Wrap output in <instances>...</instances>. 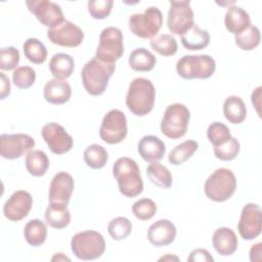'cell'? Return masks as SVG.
I'll use <instances>...</instances> for the list:
<instances>
[{
    "label": "cell",
    "instance_id": "cell-1",
    "mask_svg": "<svg viewBox=\"0 0 262 262\" xmlns=\"http://www.w3.org/2000/svg\"><path fill=\"white\" fill-rule=\"evenodd\" d=\"M113 175L116 178L120 192L127 198H135L143 190V181L137 163L128 158H119L113 165Z\"/></svg>",
    "mask_w": 262,
    "mask_h": 262
},
{
    "label": "cell",
    "instance_id": "cell-2",
    "mask_svg": "<svg viewBox=\"0 0 262 262\" xmlns=\"http://www.w3.org/2000/svg\"><path fill=\"white\" fill-rule=\"evenodd\" d=\"M156 89L150 80L136 78L130 84L126 95V105L135 116L143 117L149 114L155 104Z\"/></svg>",
    "mask_w": 262,
    "mask_h": 262
},
{
    "label": "cell",
    "instance_id": "cell-3",
    "mask_svg": "<svg viewBox=\"0 0 262 262\" xmlns=\"http://www.w3.org/2000/svg\"><path fill=\"white\" fill-rule=\"evenodd\" d=\"M115 70V63L103 62L96 57L88 60L81 71L82 83L87 93L93 96L102 94Z\"/></svg>",
    "mask_w": 262,
    "mask_h": 262
},
{
    "label": "cell",
    "instance_id": "cell-4",
    "mask_svg": "<svg viewBox=\"0 0 262 262\" xmlns=\"http://www.w3.org/2000/svg\"><path fill=\"white\" fill-rule=\"evenodd\" d=\"M236 189V178L227 168L215 170L206 180L204 191L206 196L214 202H225L232 196Z\"/></svg>",
    "mask_w": 262,
    "mask_h": 262
},
{
    "label": "cell",
    "instance_id": "cell-5",
    "mask_svg": "<svg viewBox=\"0 0 262 262\" xmlns=\"http://www.w3.org/2000/svg\"><path fill=\"white\" fill-rule=\"evenodd\" d=\"M71 249L74 255L80 260H95L104 253L105 241L98 231H80L72 237Z\"/></svg>",
    "mask_w": 262,
    "mask_h": 262
},
{
    "label": "cell",
    "instance_id": "cell-6",
    "mask_svg": "<svg viewBox=\"0 0 262 262\" xmlns=\"http://www.w3.org/2000/svg\"><path fill=\"white\" fill-rule=\"evenodd\" d=\"M216 70V61L208 54L183 55L176 63L177 74L186 80L208 79Z\"/></svg>",
    "mask_w": 262,
    "mask_h": 262
},
{
    "label": "cell",
    "instance_id": "cell-7",
    "mask_svg": "<svg viewBox=\"0 0 262 262\" xmlns=\"http://www.w3.org/2000/svg\"><path fill=\"white\" fill-rule=\"evenodd\" d=\"M190 119L189 110L182 103H172L167 106L161 121L162 133L171 139L185 135Z\"/></svg>",
    "mask_w": 262,
    "mask_h": 262
},
{
    "label": "cell",
    "instance_id": "cell-8",
    "mask_svg": "<svg viewBox=\"0 0 262 262\" xmlns=\"http://www.w3.org/2000/svg\"><path fill=\"white\" fill-rule=\"evenodd\" d=\"M131 33L142 39H152L161 30L163 14L156 6L147 7L142 13H134L128 19Z\"/></svg>",
    "mask_w": 262,
    "mask_h": 262
},
{
    "label": "cell",
    "instance_id": "cell-9",
    "mask_svg": "<svg viewBox=\"0 0 262 262\" xmlns=\"http://www.w3.org/2000/svg\"><path fill=\"white\" fill-rule=\"evenodd\" d=\"M123 41V34L119 28H104L99 35L95 57L103 62L115 63L124 53Z\"/></svg>",
    "mask_w": 262,
    "mask_h": 262
},
{
    "label": "cell",
    "instance_id": "cell-10",
    "mask_svg": "<svg viewBox=\"0 0 262 262\" xmlns=\"http://www.w3.org/2000/svg\"><path fill=\"white\" fill-rule=\"evenodd\" d=\"M127 119L125 114L117 108L107 112L99 128L100 138L108 144H117L127 136Z\"/></svg>",
    "mask_w": 262,
    "mask_h": 262
},
{
    "label": "cell",
    "instance_id": "cell-11",
    "mask_svg": "<svg viewBox=\"0 0 262 262\" xmlns=\"http://www.w3.org/2000/svg\"><path fill=\"white\" fill-rule=\"evenodd\" d=\"M194 25L193 11L189 1H170L167 26L171 33L183 35Z\"/></svg>",
    "mask_w": 262,
    "mask_h": 262
},
{
    "label": "cell",
    "instance_id": "cell-12",
    "mask_svg": "<svg viewBox=\"0 0 262 262\" xmlns=\"http://www.w3.org/2000/svg\"><path fill=\"white\" fill-rule=\"evenodd\" d=\"M34 146V138L25 133L1 134L0 136V154L3 159H18L31 151Z\"/></svg>",
    "mask_w": 262,
    "mask_h": 262
},
{
    "label": "cell",
    "instance_id": "cell-13",
    "mask_svg": "<svg viewBox=\"0 0 262 262\" xmlns=\"http://www.w3.org/2000/svg\"><path fill=\"white\" fill-rule=\"evenodd\" d=\"M29 10L36 18L48 29L54 28L64 20L60 6L48 0H28L26 2Z\"/></svg>",
    "mask_w": 262,
    "mask_h": 262
},
{
    "label": "cell",
    "instance_id": "cell-14",
    "mask_svg": "<svg viewBox=\"0 0 262 262\" xmlns=\"http://www.w3.org/2000/svg\"><path fill=\"white\" fill-rule=\"evenodd\" d=\"M47 38L55 45L77 47L84 39V32L76 24L64 19L58 26L47 30Z\"/></svg>",
    "mask_w": 262,
    "mask_h": 262
},
{
    "label": "cell",
    "instance_id": "cell-15",
    "mask_svg": "<svg viewBox=\"0 0 262 262\" xmlns=\"http://www.w3.org/2000/svg\"><path fill=\"white\" fill-rule=\"evenodd\" d=\"M41 135L49 149L55 155H63L73 147V137L61 125L55 122L44 125L41 130Z\"/></svg>",
    "mask_w": 262,
    "mask_h": 262
},
{
    "label": "cell",
    "instance_id": "cell-16",
    "mask_svg": "<svg viewBox=\"0 0 262 262\" xmlns=\"http://www.w3.org/2000/svg\"><path fill=\"white\" fill-rule=\"evenodd\" d=\"M239 235L246 239H254L260 235L262 230L261 208L255 203H249L244 206L239 221L237 223Z\"/></svg>",
    "mask_w": 262,
    "mask_h": 262
},
{
    "label": "cell",
    "instance_id": "cell-17",
    "mask_svg": "<svg viewBox=\"0 0 262 262\" xmlns=\"http://www.w3.org/2000/svg\"><path fill=\"white\" fill-rule=\"evenodd\" d=\"M74 178L67 172H58L54 175L49 186V204L68 207L74 191Z\"/></svg>",
    "mask_w": 262,
    "mask_h": 262
},
{
    "label": "cell",
    "instance_id": "cell-18",
    "mask_svg": "<svg viewBox=\"0 0 262 262\" xmlns=\"http://www.w3.org/2000/svg\"><path fill=\"white\" fill-rule=\"evenodd\" d=\"M33 206V198L27 190L14 191L3 206V214L10 221H19L28 216Z\"/></svg>",
    "mask_w": 262,
    "mask_h": 262
},
{
    "label": "cell",
    "instance_id": "cell-19",
    "mask_svg": "<svg viewBox=\"0 0 262 262\" xmlns=\"http://www.w3.org/2000/svg\"><path fill=\"white\" fill-rule=\"evenodd\" d=\"M176 233V227L170 220L160 219L148 227L147 239L155 247H164L174 242Z\"/></svg>",
    "mask_w": 262,
    "mask_h": 262
},
{
    "label": "cell",
    "instance_id": "cell-20",
    "mask_svg": "<svg viewBox=\"0 0 262 262\" xmlns=\"http://www.w3.org/2000/svg\"><path fill=\"white\" fill-rule=\"evenodd\" d=\"M137 150L145 162L154 163L163 159L166 154V145L158 136L145 135L139 140Z\"/></svg>",
    "mask_w": 262,
    "mask_h": 262
},
{
    "label": "cell",
    "instance_id": "cell-21",
    "mask_svg": "<svg viewBox=\"0 0 262 262\" xmlns=\"http://www.w3.org/2000/svg\"><path fill=\"white\" fill-rule=\"evenodd\" d=\"M43 95L45 100L49 103L63 104L70 100L72 88L67 80L53 78L45 84Z\"/></svg>",
    "mask_w": 262,
    "mask_h": 262
},
{
    "label": "cell",
    "instance_id": "cell-22",
    "mask_svg": "<svg viewBox=\"0 0 262 262\" xmlns=\"http://www.w3.org/2000/svg\"><path fill=\"white\" fill-rule=\"evenodd\" d=\"M212 245L216 252L221 256L232 255L238 245L235 232L229 227H219L212 236Z\"/></svg>",
    "mask_w": 262,
    "mask_h": 262
},
{
    "label": "cell",
    "instance_id": "cell-23",
    "mask_svg": "<svg viewBox=\"0 0 262 262\" xmlns=\"http://www.w3.org/2000/svg\"><path fill=\"white\" fill-rule=\"evenodd\" d=\"M224 24L226 30L235 35L243 33L251 26V19L249 13L239 6H229L224 17Z\"/></svg>",
    "mask_w": 262,
    "mask_h": 262
},
{
    "label": "cell",
    "instance_id": "cell-24",
    "mask_svg": "<svg viewBox=\"0 0 262 262\" xmlns=\"http://www.w3.org/2000/svg\"><path fill=\"white\" fill-rule=\"evenodd\" d=\"M225 119L231 124H241L247 117V107L244 100L236 95L228 96L223 103Z\"/></svg>",
    "mask_w": 262,
    "mask_h": 262
},
{
    "label": "cell",
    "instance_id": "cell-25",
    "mask_svg": "<svg viewBox=\"0 0 262 262\" xmlns=\"http://www.w3.org/2000/svg\"><path fill=\"white\" fill-rule=\"evenodd\" d=\"M181 43L188 50H202L210 43V34L208 31L193 25L190 30L181 36Z\"/></svg>",
    "mask_w": 262,
    "mask_h": 262
},
{
    "label": "cell",
    "instance_id": "cell-26",
    "mask_svg": "<svg viewBox=\"0 0 262 262\" xmlns=\"http://www.w3.org/2000/svg\"><path fill=\"white\" fill-rule=\"evenodd\" d=\"M75 69L74 58L67 53H56L49 61V70L54 78L66 80L73 74Z\"/></svg>",
    "mask_w": 262,
    "mask_h": 262
},
{
    "label": "cell",
    "instance_id": "cell-27",
    "mask_svg": "<svg viewBox=\"0 0 262 262\" xmlns=\"http://www.w3.org/2000/svg\"><path fill=\"white\" fill-rule=\"evenodd\" d=\"M156 62V56L143 47L134 49L128 59L130 68L136 72H149L155 68Z\"/></svg>",
    "mask_w": 262,
    "mask_h": 262
},
{
    "label": "cell",
    "instance_id": "cell-28",
    "mask_svg": "<svg viewBox=\"0 0 262 262\" xmlns=\"http://www.w3.org/2000/svg\"><path fill=\"white\" fill-rule=\"evenodd\" d=\"M26 168L28 172L35 176H43L49 167V159L47 155L40 149H33L27 154Z\"/></svg>",
    "mask_w": 262,
    "mask_h": 262
},
{
    "label": "cell",
    "instance_id": "cell-29",
    "mask_svg": "<svg viewBox=\"0 0 262 262\" xmlns=\"http://www.w3.org/2000/svg\"><path fill=\"white\" fill-rule=\"evenodd\" d=\"M46 223L56 229L67 227L71 222V213L68 207L49 204L45 211Z\"/></svg>",
    "mask_w": 262,
    "mask_h": 262
},
{
    "label": "cell",
    "instance_id": "cell-30",
    "mask_svg": "<svg viewBox=\"0 0 262 262\" xmlns=\"http://www.w3.org/2000/svg\"><path fill=\"white\" fill-rule=\"evenodd\" d=\"M24 236L26 242L33 247H39L46 241L47 227L40 219L30 220L24 228Z\"/></svg>",
    "mask_w": 262,
    "mask_h": 262
},
{
    "label": "cell",
    "instance_id": "cell-31",
    "mask_svg": "<svg viewBox=\"0 0 262 262\" xmlns=\"http://www.w3.org/2000/svg\"><path fill=\"white\" fill-rule=\"evenodd\" d=\"M146 174L152 184L160 188H170L172 185V174L169 169L159 162L150 163L146 168Z\"/></svg>",
    "mask_w": 262,
    "mask_h": 262
},
{
    "label": "cell",
    "instance_id": "cell-32",
    "mask_svg": "<svg viewBox=\"0 0 262 262\" xmlns=\"http://www.w3.org/2000/svg\"><path fill=\"white\" fill-rule=\"evenodd\" d=\"M25 56L35 64H41L47 59V49L37 38H29L23 44Z\"/></svg>",
    "mask_w": 262,
    "mask_h": 262
},
{
    "label": "cell",
    "instance_id": "cell-33",
    "mask_svg": "<svg viewBox=\"0 0 262 262\" xmlns=\"http://www.w3.org/2000/svg\"><path fill=\"white\" fill-rule=\"evenodd\" d=\"M198 147L199 143L195 140H185L169 152L168 161L174 166L181 165L195 152Z\"/></svg>",
    "mask_w": 262,
    "mask_h": 262
},
{
    "label": "cell",
    "instance_id": "cell-34",
    "mask_svg": "<svg viewBox=\"0 0 262 262\" xmlns=\"http://www.w3.org/2000/svg\"><path fill=\"white\" fill-rule=\"evenodd\" d=\"M84 161L88 167L91 169H101L105 166L108 155L106 149L96 143H93L84 150Z\"/></svg>",
    "mask_w": 262,
    "mask_h": 262
},
{
    "label": "cell",
    "instance_id": "cell-35",
    "mask_svg": "<svg viewBox=\"0 0 262 262\" xmlns=\"http://www.w3.org/2000/svg\"><path fill=\"white\" fill-rule=\"evenodd\" d=\"M150 47L162 56H172L177 52L178 44L170 34H162L150 40Z\"/></svg>",
    "mask_w": 262,
    "mask_h": 262
},
{
    "label": "cell",
    "instance_id": "cell-36",
    "mask_svg": "<svg viewBox=\"0 0 262 262\" xmlns=\"http://www.w3.org/2000/svg\"><path fill=\"white\" fill-rule=\"evenodd\" d=\"M260 40H261L260 31L254 25H251L243 33L234 36L235 44L242 50H246V51H250L256 48L260 44Z\"/></svg>",
    "mask_w": 262,
    "mask_h": 262
},
{
    "label": "cell",
    "instance_id": "cell-37",
    "mask_svg": "<svg viewBox=\"0 0 262 262\" xmlns=\"http://www.w3.org/2000/svg\"><path fill=\"white\" fill-rule=\"evenodd\" d=\"M107 231L113 239H125L132 231V223L126 217H116L112 219L107 225Z\"/></svg>",
    "mask_w": 262,
    "mask_h": 262
},
{
    "label": "cell",
    "instance_id": "cell-38",
    "mask_svg": "<svg viewBox=\"0 0 262 262\" xmlns=\"http://www.w3.org/2000/svg\"><path fill=\"white\" fill-rule=\"evenodd\" d=\"M36 80V72L31 67H18L12 73V82L19 89L30 88Z\"/></svg>",
    "mask_w": 262,
    "mask_h": 262
},
{
    "label": "cell",
    "instance_id": "cell-39",
    "mask_svg": "<svg viewBox=\"0 0 262 262\" xmlns=\"http://www.w3.org/2000/svg\"><path fill=\"white\" fill-rule=\"evenodd\" d=\"M207 137L211 144L215 147L227 141L231 137V134L226 125L220 122H214L209 125L207 129Z\"/></svg>",
    "mask_w": 262,
    "mask_h": 262
},
{
    "label": "cell",
    "instance_id": "cell-40",
    "mask_svg": "<svg viewBox=\"0 0 262 262\" xmlns=\"http://www.w3.org/2000/svg\"><path fill=\"white\" fill-rule=\"evenodd\" d=\"M239 149H241L239 142L237 141L236 138L231 136L224 143L214 147V155L217 159L227 162L235 159L239 152Z\"/></svg>",
    "mask_w": 262,
    "mask_h": 262
},
{
    "label": "cell",
    "instance_id": "cell-41",
    "mask_svg": "<svg viewBox=\"0 0 262 262\" xmlns=\"http://www.w3.org/2000/svg\"><path fill=\"white\" fill-rule=\"evenodd\" d=\"M132 212L139 220H149L157 213V205L152 200L143 198L133 204Z\"/></svg>",
    "mask_w": 262,
    "mask_h": 262
},
{
    "label": "cell",
    "instance_id": "cell-42",
    "mask_svg": "<svg viewBox=\"0 0 262 262\" xmlns=\"http://www.w3.org/2000/svg\"><path fill=\"white\" fill-rule=\"evenodd\" d=\"M112 0H89L87 3L89 14L95 19H103L107 17L113 8Z\"/></svg>",
    "mask_w": 262,
    "mask_h": 262
},
{
    "label": "cell",
    "instance_id": "cell-43",
    "mask_svg": "<svg viewBox=\"0 0 262 262\" xmlns=\"http://www.w3.org/2000/svg\"><path fill=\"white\" fill-rule=\"evenodd\" d=\"M19 62V52L13 46L1 48L0 50V69L2 71H11Z\"/></svg>",
    "mask_w": 262,
    "mask_h": 262
},
{
    "label": "cell",
    "instance_id": "cell-44",
    "mask_svg": "<svg viewBox=\"0 0 262 262\" xmlns=\"http://www.w3.org/2000/svg\"><path fill=\"white\" fill-rule=\"evenodd\" d=\"M189 262H204V261H214V258L210 255L209 251L205 249H195L191 251L190 255L187 258Z\"/></svg>",
    "mask_w": 262,
    "mask_h": 262
},
{
    "label": "cell",
    "instance_id": "cell-45",
    "mask_svg": "<svg viewBox=\"0 0 262 262\" xmlns=\"http://www.w3.org/2000/svg\"><path fill=\"white\" fill-rule=\"evenodd\" d=\"M0 77H1V89H0V98L1 99H5L9 94H10V81L8 79V77L4 74V73H0Z\"/></svg>",
    "mask_w": 262,
    "mask_h": 262
},
{
    "label": "cell",
    "instance_id": "cell-46",
    "mask_svg": "<svg viewBox=\"0 0 262 262\" xmlns=\"http://www.w3.org/2000/svg\"><path fill=\"white\" fill-rule=\"evenodd\" d=\"M261 90H262V87L259 86L252 92V95H251L252 103L255 106L259 116H260V105H261V99H260L261 98Z\"/></svg>",
    "mask_w": 262,
    "mask_h": 262
},
{
    "label": "cell",
    "instance_id": "cell-47",
    "mask_svg": "<svg viewBox=\"0 0 262 262\" xmlns=\"http://www.w3.org/2000/svg\"><path fill=\"white\" fill-rule=\"evenodd\" d=\"M261 253H262V243H257L253 245L250 249V260L252 262L260 261L261 260Z\"/></svg>",
    "mask_w": 262,
    "mask_h": 262
},
{
    "label": "cell",
    "instance_id": "cell-48",
    "mask_svg": "<svg viewBox=\"0 0 262 262\" xmlns=\"http://www.w3.org/2000/svg\"><path fill=\"white\" fill-rule=\"evenodd\" d=\"M51 260L52 261H55V260H57V261H59V260H68V261H70V258L64 256L62 253H57Z\"/></svg>",
    "mask_w": 262,
    "mask_h": 262
},
{
    "label": "cell",
    "instance_id": "cell-49",
    "mask_svg": "<svg viewBox=\"0 0 262 262\" xmlns=\"http://www.w3.org/2000/svg\"><path fill=\"white\" fill-rule=\"evenodd\" d=\"M171 259H172V260H173V259H175V260H178V258H177V257H173V256H172V257H171V256H166V257H162V258H161L160 260H171Z\"/></svg>",
    "mask_w": 262,
    "mask_h": 262
}]
</instances>
